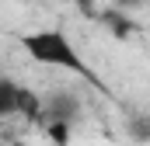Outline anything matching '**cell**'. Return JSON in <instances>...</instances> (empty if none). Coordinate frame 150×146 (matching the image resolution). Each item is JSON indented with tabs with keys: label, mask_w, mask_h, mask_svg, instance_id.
I'll return each instance as SVG.
<instances>
[{
	"label": "cell",
	"mask_w": 150,
	"mask_h": 146,
	"mask_svg": "<svg viewBox=\"0 0 150 146\" xmlns=\"http://www.w3.org/2000/svg\"><path fill=\"white\" fill-rule=\"evenodd\" d=\"M21 45H25V52H28L35 63H42V66H56V70L77 73V77H84V80H94V77L87 73V63L77 56L70 35L59 32V28L28 32V35H21Z\"/></svg>",
	"instance_id": "6da1fadb"
},
{
	"label": "cell",
	"mask_w": 150,
	"mask_h": 146,
	"mask_svg": "<svg viewBox=\"0 0 150 146\" xmlns=\"http://www.w3.org/2000/svg\"><path fill=\"white\" fill-rule=\"evenodd\" d=\"M11 115H28V118H38L42 115V105H38L35 94H28L25 87L11 84L0 77V122L11 118Z\"/></svg>",
	"instance_id": "7a4b0ae2"
},
{
	"label": "cell",
	"mask_w": 150,
	"mask_h": 146,
	"mask_svg": "<svg viewBox=\"0 0 150 146\" xmlns=\"http://www.w3.org/2000/svg\"><path fill=\"white\" fill-rule=\"evenodd\" d=\"M77 111H80V105H77L74 94H52L42 105V115L49 118V125H74Z\"/></svg>",
	"instance_id": "3957f363"
},
{
	"label": "cell",
	"mask_w": 150,
	"mask_h": 146,
	"mask_svg": "<svg viewBox=\"0 0 150 146\" xmlns=\"http://www.w3.org/2000/svg\"><path fill=\"white\" fill-rule=\"evenodd\" d=\"M133 136H136V139H150V118L133 122Z\"/></svg>",
	"instance_id": "277c9868"
},
{
	"label": "cell",
	"mask_w": 150,
	"mask_h": 146,
	"mask_svg": "<svg viewBox=\"0 0 150 146\" xmlns=\"http://www.w3.org/2000/svg\"><path fill=\"white\" fill-rule=\"evenodd\" d=\"M122 4H140V0H122Z\"/></svg>",
	"instance_id": "5b68a950"
}]
</instances>
